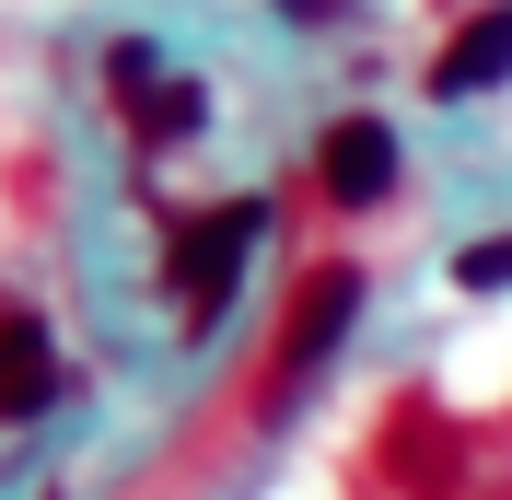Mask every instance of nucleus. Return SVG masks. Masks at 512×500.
<instances>
[{
    "label": "nucleus",
    "mask_w": 512,
    "mask_h": 500,
    "mask_svg": "<svg viewBox=\"0 0 512 500\" xmlns=\"http://www.w3.org/2000/svg\"><path fill=\"white\" fill-rule=\"evenodd\" d=\"M268 245V198H210V210L175 221V245H163V291H175V326L187 338H210L233 303V280H245V256Z\"/></svg>",
    "instance_id": "1"
},
{
    "label": "nucleus",
    "mask_w": 512,
    "mask_h": 500,
    "mask_svg": "<svg viewBox=\"0 0 512 500\" xmlns=\"http://www.w3.org/2000/svg\"><path fill=\"white\" fill-rule=\"evenodd\" d=\"M315 187L338 210H384L396 198V128L384 117H326L315 128Z\"/></svg>",
    "instance_id": "2"
},
{
    "label": "nucleus",
    "mask_w": 512,
    "mask_h": 500,
    "mask_svg": "<svg viewBox=\"0 0 512 500\" xmlns=\"http://www.w3.org/2000/svg\"><path fill=\"white\" fill-rule=\"evenodd\" d=\"M350 314H361V268H315L303 303H291V326H280V373H268V396H291V384L315 373L326 349L350 338Z\"/></svg>",
    "instance_id": "3"
},
{
    "label": "nucleus",
    "mask_w": 512,
    "mask_h": 500,
    "mask_svg": "<svg viewBox=\"0 0 512 500\" xmlns=\"http://www.w3.org/2000/svg\"><path fill=\"white\" fill-rule=\"evenodd\" d=\"M489 82H512V0H489V12H466V24L443 35L431 105H466V94H489Z\"/></svg>",
    "instance_id": "4"
},
{
    "label": "nucleus",
    "mask_w": 512,
    "mask_h": 500,
    "mask_svg": "<svg viewBox=\"0 0 512 500\" xmlns=\"http://www.w3.org/2000/svg\"><path fill=\"white\" fill-rule=\"evenodd\" d=\"M47 396H59V338H47V314L0 303V419H35Z\"/></svg>",
    "instance_id": "5"
},
{
    "label": "nucleus",
    "mask_w": 512,
    "mask_h": 500,
    "mask_svg": "<svg viewBox=\"0 0 512 500\" xmlns=\"http://www.w3.org/2000/svg\"><path fill=\"white\" fill-rule=\"evenodd\" d=\"M128 128H140V152H175V140H198V128H210V94H198L187 70H163L152 94L128 105Z\"/></svg>",
    "instance_id": "6"
},
{
    "label": "nucleus",
    "mask_w": 512,
    "mask_h": 500,
    "mask_svg": "<svg viewBox=\"0 0 512 500\" xmlns=\"http://www.w3.org/2000/svg\"><path fill=\"white\" fill-rule=\"evenodd\" d=\"M454 291H512V221H501V233H478V245L454 256Z\"/></svg>",
    "instance_id": "7"
},
{
    "label": "nucleus",
    "mask_w": 512,
    "mask_h": 500,
    "mask_svg": "<svg viewBox=\"0 0 512 500\" xmlns=\"http://www.w3.org/2000/svg\"><path fill=\"white\" fill-rule=\"evenodd\" d=\"M350 0H280V24H338Z\"/></svg>",
    "instance_id": "8"
}]
</instances>
